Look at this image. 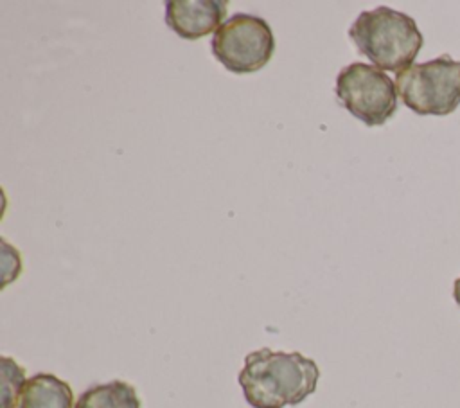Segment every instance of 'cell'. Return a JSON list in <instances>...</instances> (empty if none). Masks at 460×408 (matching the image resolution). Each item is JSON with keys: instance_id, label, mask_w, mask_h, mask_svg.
Wrapping results in <instances>:
<instances>
[{"instance_id": "30bf717a", "label": "cell", "mask_w": 460, "mask_h": 408, "mask_svg": "<svg viewBox=\"0 0 460 408\" xmlns=\"http://www.w3.org/2000/svg\"><path fill=\"white\" fill-rule=\"evenodd\" d=\"M453 298H455V302L460 306V277L455 280V284H453Z\"/></svg>"}, {"instance_id": "ba28073f", "label": "cell", "mask_w": 460, "mask_h": 408, "mask_svg": "<svg viewBox=\"0 0 460 408\" xmlns=\"http://www.w3.org/2000/svg\"><path fill=\"white\" fill-rule=\"evenodd\" d=\"M74 408H140V399L129 383L110 381L90 386L81 394Z\"/></svg>"}, {"instance_id": "52a82bcc", "label": "cell", "mask_w": 460, "mask_h": 408, "mask_svg": "<svg viewBox=\"0 0 460 408\" xmlns=\"http://www.w3.org/2000/svg\"><path fill=\"white\" fill-rule=\"evenodd\" d=\"M70 385L54 374H36L27 379L18 408H72Z\"/></svg>"}, {"instance_id": "3957f363", "label": "cell", "mask_w": 460, "mask_h": 408, "mask_svg": "<svg viewBox=\"0 0 460 408\" xmlns=\"http://www.w3.org/2000/svg\"><path fill=\"white\" fill-rule=\"evenodd\" d=\"M402 102L419 115H449L460 104V61L442 54L395 75Z\"/></svg>"}, {"instance_id": "8992f818", "label": "cell", "mask_w": 460, "mask_h": 408, "mask_svg": "<svg viewBox=\"0 0 460 408\" xmlns=\"http://www.w3.org/2000/svg\"><path fill=\"white\" fill-rule=\"evenodd\" d=\"M226 7L225 0H167L165 23L180 38L198 40L223 25Z\"/></svg>"}, {"instance_id": "277c9868", "label": "cell", "mask_w": 460, "mask_h": 408, "mask_svg": "<svg viewBox=\"0 0 460 408\" xmlns=\"http://www.w3.org/2000/svg\"><path fill=\"white\" fill-rule=\"evenodd\" d=\"M273 52V31L264 18L255 14H232L212 38V54L234 74L261 70L271 59Z\"/></svg>"}, {"instance_id": "5b68a950", "label": "cell", "mask_w": 460, "mask_h": 408, "mask_svg": "<svg viewBox=\"0 0 460 408\" xmlns=\"http://www.w3.org/2000/svg\"><path fill=\"white\" fill-rule=\"evenodd\" d=\"M395 83L377 67L350 63L336 77V97L367 126L385 124L397 110Z\"/></svg>"}, {"instance_id": "9c48e42d", "label": "cell", "mask_w": 460, "mask_h": 408, "mask_svg": "<svg viewBox=\"0 0 460 408\" xmlns=\"http://www.w3.org/2000/svg\"><path fill=\"white\" fill-rule=\"evenodd\" d=\"M2 408H14L25 386L23 368L11 358L2 356Z\"/></svg>"}, {"instance_id": "6da1fadb", "label": "cell", "mask_w": 460, "mask_h": 408, "mask_svg": "<svg viewBox=\"0 0 460 408\" xmlns=\"http://www.w3.org/2000/svg\"><path fill=\"white\" fill-rule=\"evenodd\" d=\"M318 377V365L311 358L264 347L244 358L239 385L253 408H284L307 399Z\"/></svg>"}, {"instance_id": "7a4b0ae2", "label": "cell", "mask_w": 460, "mask_h": 408, "mask_svg": "<svg viewBox=\"0 0 460 408\" xmlns=\"http://www.w3.org/2000/svg\"><path fill=\"white\" fill-rule=\"evenodd\" d=\"M349 38L374 67L397 74L413 65L424 45L415 20L390 7L359 13L349 29Z\"/></svg>"}]
</instances>
